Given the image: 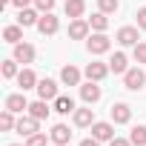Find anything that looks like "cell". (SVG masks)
Instances as JSON below:
<instances>
[{"label":"cell","instance_id":"obj_1","mask_svg":"<svg viewBox=\"0 0 146 146\" xmlns=\"http://www.w3.org/2000/svg\"><path fill=\"white\" fill-rule=\"evenodd\" d=\"M86 49H89L92 54H106V52L112 49V40H109L103 32H98V35H92V37L86 40Z\"/></svg>","mask_w":146,"mask_h":146},{"label":"cell","instance_id":"obj_2","mask_svg":"<svg viewBox=\"0 0 146 146\" xmlns=\"http://www.w3.org/2000/svg\"><path fill=\"white\" fill-rule=\"evenodd\" d=\"M57 29H60V20H57L52 12H43V15H40V20H37V32L52 37V35H57Z\"/></svg>","mask_w":146,"mask_h":146},{"label":"cell","instance_id":"obj_3","mask_svg":"<svg viewBox=\"0 0 146 146\" xmlns=\"http://www.w3.org/2000/svg\"><path fill=\"white\" fill-rule=\"evenodd\" d=\"M143 83H146V75H143L140 69H129L126 75H123V86H126V89H132V92L143 89Z\"/></svg>","mask_w":146,"mask_h":146},{"label":"cell","instance_id":"obj_4","mask_svg":"<svg viewBox=\"0 0 146 146\" xmlns=\"http://www.w3.org/2000/svg\"><path fill=\"white\" fill-rule=\"evenodd\" d=\"M115 40L120 43V46H137V26H123L117 35H115Z\"/></svg>","mask_w":146,"mask_h":146},{"label":"cell","instance_id":"obj_5","mask_svg":"<svg viewBox=\"0 0 146 146\" xmlns=\"http://www.w3.org/2000/svg\"><path fill=\"white\" fill-rule=\"evenodd\" d=\"M15 129H17L20 135H26V137H29V135L40 132V120H37V117H32V115H23V117L17 120V126H15Z\"/></svg>","mask_w":146,"mask_h":146},{"label":"cell","instance_id":"obj_6","mask_svg":"<svg viewBox=\"0 0 146 146\" xmlns=\"http://www.w3.org/2000/svg\"><path fill=\"white\" fill-rule=\"evenodd\" d=\"M69 37L72 40H86L89 37V23L80 20V17H75V20L69 23Z\"/></svg>","mask_w":146,"mask_h":146},{"label":"cell","instance_id":"obj_7","mask_svg":"<svg viewBox=\"0 0 146 146\" xmlns=\"http://www.w3.org/2000/svg\"><path fill=\"white\" fill-rule=\"evenodd\" d=\"M60 80H63L66 86H80V69L72 66V63L63 66V69H60Z\"/></svg>","mask_w":146,"mask_h":146},{"label":"cell","instance_id":"obj_8","mask_svg":"<svg viewBox=\"0 0 146 146\" xmlns=\"http://www.w3.org/2000/svg\"><path fill=\"white\" fill-rule=\"evenodd\" d=\"M15 60L17 63H32L35 60V46L32 43H15Z\"/></svg>","mask_w":146,"mask_h":146},{"label":"cell","instance_id":"obj_9","mask_svg":"<svg viewBox=\"0 0 146 146\" xmlns=\"http://www.w3.org/2000/svg\"><path fill=\"white\" fill-rule=\"evenodd\" d=\"M37 95H40L43 100H54V98H57V83H54V80H49V78L37 80Z\"/></svg>","mask_w":146,"mask_h":146},{"label":"cell","instance_id":"obj_10","mask_svg":"<svg viewBox=\"0 0 146 146\" xmlns=\"http://www.w3.org/2000/svg\"><path fill=\"white\" fill-rule=\"evenodd\" d=\"M80 98H83L89 106H92V103H98V100H100V86H98L95 80L83 83V86H80Z\"/></svg>","mask_w":146,"mask_h":146},{"label":"cell","instance_id":"obj_11","mask_svg":"<svg viewBox=\"0 0 146 146\" xmlns=\"http://www.w3.org/2000/svg\"><path fill=\"white\" fill-rule=\"evenodd\" d=\"M109 72H112V69H109L106 63H89V66H86V78L98 83V80H103V78L109 75Z\"/></svg>","mask_w":146,"mask_h":146},{"label":"cell","instance_id":"obj_12","mask_svg":"<svg viewBox=\"0 0 146 146\" xmlns=\"http://www.w3.org/2000/svg\"><path fill=\"white\" fill-rule=\"evenodd\" d=\"M132 120V109L126 103H115L112 106V123H129Z\"/></svg>","mask_w":146,"mask_h":146},{"label":"cell","instance_id":"obj_13","mask_svg":"<svg viewBox=\"0 0 146 146\" xmlns=\"http://www.w3.org/2000/svg\"><path fill=\"white\" fill-rule=\"evenodd\" d=\"M92 137H98V140H112V137H115V126H112V123H92Z\"/></svg>","mask_w":146,"mask_h":146},{"label":"cell","instance_id":"obj_14","mask_svg":"<svg viewBox=\"0 0 146 146\" xmlns=\"http://www.w3.org/2000/svg\"><path fill=\"white\" fill-rule=\"evenodd\" d=\"M109 69L115 72V75H126V72H129L126 54H123V52H115V54H112V60H109Z\"/></svg>","mask_w":146,"mask_h":146},{"label":"cell","instance_id":"obj_15","mask_svg":"<svg viewBox=\"0 0 146 146\" xmlns=\"http://www.w3.org/2000/svg\"><path fill=\"white\" fill-rule=\"evenodd\" d=\"M6 109H9V112H15V115H20L23 109H29V103H26L23 92H20V95H9V98H6Z\"/></svg>","mask_w":146,"mask_h":146},{"label":"cell","instance_id":"obj_16","mask_svg":"<svg viewBox=\"0 0 146 146\" xmlns=\"http://www.w3.org/2000/svg\"><path fill=\"white\" fill-rule=\"evenodd\" d=\"M69 137H72V132H69V126H66V123H57V126L52 129V143L66 146V143H69Z\"/></svg>","mask_w":146,"mask_h":146},{"label":"cell","instance_id":"obj_17","mask_svg":"<svg viewBox=\"0 0 146 146\" xmlns=\"http://www.w3.org/2000/svg\"><path fill=\"white\" fill-rule=\"evenodd\" d=\"M17 83H20V89L26 92V89H37V75L32 69H23L20 75H17Z\"/></svg>","mask_w":146,"mask_h":146},{"label":"cell","instance_id":"obj_18","mask_svg":"<svg viewBox=\"0 0 146 146\" xmlns=\"http://www.w3.org/2000/svg\"><path fill=\"white\" fill-rule=\"evenodd\" d=\"M49 112H52V109L46 106V100H43V98H40V100H35V103H29V115H32V117H37V120H46V117H49Z\"/></svg>","mask_w":146,"mask_h":146},{"label":"cell","instance_id":"obj_19","mask_svg":"<svg viewBox=\"0 0 146 146\" xmlns=\"http://www.w3.org/2000/svg\"><path fill=\"white\" fill-rule=\"evenodd\" d=\"M86 12V0H66V15L75 20V17H83Z\"/></svg>","mask_w":146,"mask_h":146},{"label":"cell","instance_id":"obj_20","mask_svg":"<svg viewBox=\"0 0 146 146\" xmlns=\"http://www.w3.org/2000/svg\"><path fill=\"white\" fill-rule=\"evenodd\" d=\"M54 112H57V115H69V112H75V100L57 95V98H54Z\"/></svg>","mask_w":146,"mask_h":146},{"label":"cell","instance_id":"obj_21","mask_svg":"<svg viewBox=\"0 0 146 146\" xmlns=\"http://www.w3.org/2000/svg\"><path fill=\"white\" fill-rule=\"evenodd\" d=\"M37 20H40V15L35 9H20V15H17V23L20 26H37Z\"/></svg>","mask_w":146,"mask_h":146},{"label":"cell","instance_id":"obj_22","mask_svg":"<svg viewBox=\"0 0 146 146\" xmlns=\"http://www.w3.org/2000/svg\"><path fill=\"white\" fill-rule=\"evenodd\" d=\"M92 123H95L92 109H75V126H92Z\"/></svg>","mask_w":146,"mask_h":146},{"label":"cell","instance_id":"obj_23","mask_svg":"<svg viewBox=\"0 0 146 146\" xmlns=\"http://www.w3.org/2000/svg\"><path fill=\"white\" fill-rule=\"evenodd\" d=\"M3 37H6V43H20L23 40V29L20 26H6L3 29Z\"/></svg>","mask_w":146,"mask_h":146},{"label":"cell","instance_id":"obj_24","mask_svg":"<svg viewBox=\"0 0 146 146\" xmlns=\"http://www.w3.org/2000/svg\"><path fill=\"white\" fill-rule=\"evenodd\" d=\"M89 26H92L95 32H106L109 20H106V15H103V12H98V15H92V17H89Z\"/></svg>","mask_w":146,"mask_h":146},{"label":"cell","instance_id":"obj_25","mask_svg":"<svg viewBox=\"0 0 146 146\" xmlns=\"http://www.w3.org/2000/svg\"><path fill=\"white\" fill-rule=\"evenodd\" d=\"M129 140H132V146H146V126H135Z\"/></svg>","mask_w":146,"mask_h":146},{"label":"cell","instance_id":"obj_26","mask_svg":"<svg viewBox=\"0 0 146 146\" xmlns=\"http://www.w3.org/2000/svg\"><path fill=\"white\" fill-rule=\"evenodd\" d=\"M15 126H17V120H15V112L3 109V115H0V129H3V132H9V129H15Z\"/></svg>","mask_w":146,"mask_h":146},{"label":"cell","instance_id":"obj_27","mask_svg":"<svg viewBox=\"0 0 146 146\" xmlns=\"http://www.w3.org/2000/svg\"><path fill=\"white\" fill-rule=\"evenodd\" d=\"M98 9H100L103 15H115V12L120 9V3H117V0H98Z\"/></svg>","mask_w":146,"mask_h":146},{"label":"cell","instance_id":"obj_28","mask_svg":"<svg viewBox=\"0 0 146 146\" xmlns=\"http://www.w3.org/2000/svg\"><path fill=\"white\" fill-rule=\"evenodd\" d=\"M15 75H20V72H17V60H3V78L9 80Z\"/></svg>","mask_w":146,"mask_h":146},{"label":"cell","instance_id":"obj_29","mask_svg":"<svg viewBox=\"0 0 146 146\" xmlns=\"http://www.w3.org/2000/svg\"><path fill=\"white\" fill-rule=\"evenodd\" d=\"M26 146H46V135H43V132L29 135V137H26Z\"/></svg>","mask_w":146,"mask_h":146},{"label":"cell","instance_id":"obj_30","mask_svg":"<svg viewBox=\"0 0 146 146\" xmlns=\"http://www.w3.org/2000/svg\"><path fill=\"white\" fill-rule=\"evenodd\" d=\"M132 54H135V60H137V63H146V43H137Z\"/></svg>","mask_w":146,"mask_h":146},{"label":"cell","instance_id":"obj_31","mask_svg":"<svg viewBox=\"0 0 146 146\" xmlns=\"http://www.w3.org/2000/svg\"><path fill=\"white\" fill-rule=\"evenodd\" d=\"M35 6H37L40 12H52V9H54V0H35Z\"/></svg>","mask_w":146,"mask_h":146},{"label":"cell","instance_id":"obj_32","mask_svg":"<svg viewBox=\"0 0 146 146\" xmlns=\"http://www.w3.org/2000/svg\"><path fill=\"white\" fill-rule=\"evenodd\" d=\"M137 29H146V6L137 9Z\"/></svg>","mask_w":146,"mask_h":146},{"label":"cell","instance_id":"obj_33","mask_svg":"<svg viewBox=\"0 0 146 146\" xmlns=\"http://www.w3.org/2000/svg\"><path fill=\"white\" fill-rule=\"evenodd\" d=\"M109 146H132V140H126V137H112Z\"/></svg>","mask_w":146,"mask_h":146},{"label":"cell","instance_id":"obj_34","mask_svg":"<svg viewBox=\"0 0 146 146\" xmlns=\"http://www.w3.org/2000/svg\"><path fill=\"white\" fill-rule=\"evenodd\" d=\"M80 146H100V140L98 137H86V140H80Z\"/></svg>","mask_w":146,"mask_h":146},{"label":"cell","instance_id":"obj_35","mask_svg":"<svg viewBox=\"0 0 146 146\" xmlns=\"http://www.w3.org/2000/svg\"><path fill=\"white\" fill-rule=\"evenodd\" d=\"M12 3H15L17 9H29V3H32V0H12Z\"/></svg>","mask_w":146,"mask_h":146},{"label":"cell","instance_id":"obj_36","mask_svg":"<svg viewBox=\"0 0 146 146\" xmlns=\"http://www.w3.org/2000/svg\"><path fill=\"white\" fill-rule=\"evenodd\" d=\"M9 3H12V0H0V9H6V6H9Z\"/></svg>","mask_w":146,"mask_h":146},{"label":"cell","instance_id":"obj_37","mask_svg":"<svg viewBox=\"0 0 146 146\" xmlns=\"http://www.w3.org/2000/svg\"><path fill=\"white\" fill-rule=\"evenodd\" d=\"M9 146H17V143H9Z\"/></svg>","mask_w":146,"mask_h":146},{"label":"cell","instance_id":"obj_38","mask_svg":"<svg viewBox=\"0 0 146 146\" xmlns=\"http://www.w3.org/2000/svg\"><path fill=\"white\" fill-rule=\"evenodd\" d=\"M54 146H57V143H54Z\"/></svg>","mask_w":146,"mask_h":146}]
</instances>
